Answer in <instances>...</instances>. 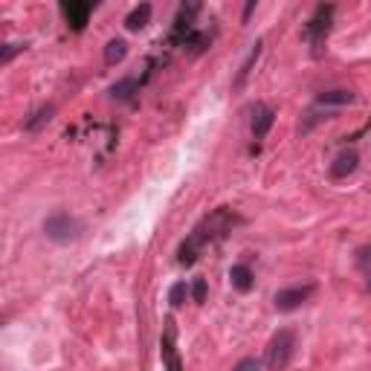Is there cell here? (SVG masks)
Here are the masks:
<instances>
[{"label": "cell", "mask_w": 371, "mask_h": 371, "mask_svg": "<svg viewBox=\"0 0 371 371\" xmlns=\"http://www.w3.org/2000/svg\"><path fill=\"white\" fill-rule=\"evenodd\" d=\"M314 290H316V284H296V287H284V290H279V293H276V299H273L276 311H281V314L296 311V307H302L307 299H311Z\"/></svg>", "instance_id": "cell-5"}, {"label": "cell", "mask_w": 371, "mask_h": 371, "mask_svg": "<svg viewBox=\"0 0 371 371\" xmlns=\"http://www.w3.org/2000/svg\"><path fill=\"white\" fill-rule=\"evenodd\" d=\"M192 299H194L197 305L206 302V279H194V284H192Z\"/></svg>", "instance_id": "cell-20"}, {"label": "cell", "mask_w": 371, "mask_h": 371, "mask_svg": "<svg viewBox=\"0 0 371 371\" xmlns=\"http://www.w3.org/2000/svg\"><path fill=\"white\" fill-rule=\"evenodd\" d=\"M261 49H264V41H255L253 49L246 53L244 64H241V70H238V76H235V81H232V90H235V93H238L244 84H246V79H250V73H253V67H255V61L261 58Z\"/></svg>", "instance_id": "cell-9"}, {"label": "cell", "mask_w": 371, "mask_h": 371, "mask_svg": "<svg viewBox=\"0 0 371 371\" xmlns=\"http://www.w3.org/2000/svg\"><path fill=\"white\" fill-rule=\"evenodd\" d=\"M229 281H232V287L238 290V293H250L253 284H255V276H253V270L246 267V264H235L229 270Z\"/></svg>", "instance_id": "cell-10"}, {"label": "cell", "mask_w": 371, "mask_h": 371, "mask_svg": "<svg viewBox=\"0 0 371 371\" xmlns=\"http://www.w3.org/2000/svg\"><path fill=\"white\" fill-rule=\"evenodd\" d=\"M148 21H151V3H148V0H142L140 6L131 9V15L125 18V27H128L131 32H140V29L148 27Z\"/></svg>", "instance_id": "cell-11"}, {"label": "cell", "mask_w": 371, "mask_h": 371, "mask_svg": "<svg viewBox=\"0 0 371 371\" xmlns=\"http://www.w3.org/2000/svg\"><path fill=\"white\" fill-rule=\"evenodd\" d=\"M175 325L168 322L166 333H163V363L171 368V371H180V360H177V348H175Z\"/></svg>", "instance_id": "cell-13"}, {"label": "cell", "mask_w": 371, "mask_h": 371, "mask_svg": "<svg viewBox=\"0 0 371 371\" xmlns=\"http://www.w3.org/2000/svg\"><path fill=\"white\" fill-rule=\"evenodd\" d=\"M61 12H64V18H67V27L73 32H81L90 21L93 3L90 0H61Z\"/></svg>", "instance_id": "cell-6"}, {"label": "cell", "mask_w": 371, "mask_h": 371, "mask_svg": "<svg viewBox=\"0 0 371 371\" xmlns=\"http://www.w3.org/2000/svg\"><path fill=\"white\" fill-rule=\"evenodd\" d=\"M90 3H93V9H96V6H99V3H102V0H90Z\"/></svg>", "instance_id": "cell-24"}, {"label": "cell", "mask_w": 371, "mask_h": 371, "mask_svg": "<svg viewBox=\"0 0 371 371\" xmlns=\"http://www.w3.org/2000/svg\"><path fill=\"white\" fill-rule=\"evenodd\" d=\"M186 296H189V287H186V281L171 284V290H168V302H171V307H183V305H186Z\"/></svg>", "instance_id": "cell-17"}, {"label": "cell", "mask_w": 371, "mask_h": 371, "mask_svg": "<svg viewBox=\"0 0 371 371\" xmlns=\"http://www.w3.org/2000/svg\"><path fill=\"white\" fill-rule=\"evenodd\" d=\"M81 232H84V224L79 218H73L67 212H58V215H49L44 220V235L53 244H73V241H79L81 238Z\"/></svg>", "instance_id": "cell-3"}, {"label": "cell", "mask_w": 371, "mask_h": 371, "mask_svg": "<svg viewBox=\"0 0 371 371\" xmlns=\"http://www.w3.org/2000/svg\"><path fill=\"white\" fill-rule=\"evenodd\" d=\"M296 354V331L281 328L276 331L267 342V354H264V366L267 368H287Z\"/></svg>", "instance_id": "cell-2"}, {"label": "cell", "mask_w": 371, "mask_h": 371, "mask_svg": "<svg viewBox=\"0 0 371 371\" xmlns=\"http://www.w3.org/2000/svg\"><path fill=\"white\" fill-rule=\"evenodd\" d=\"M53 116H55V107H53V105H44V107L35 110L32 119H27V125H23V128L35 133V131H41L44 125H49V122H53Z\"/></svg>", "instance_id": "cell-15"}, {"label": "cell", "mask_w": 371, "mask_h": 371, "mask_svg": "<svg viewBox=\"0 0 371 371\" xmlns=\"http://www.w3.org/2000/svg\"><path fill=\"white\" fill-rule=\"evenodd\" d=\"M273 122H276V110L267 105H258L253 116V140H264L270 128H273Z\"/></svg>", "instance_id": "cell-8"}, {"label": "cell", "mask_w": 371, "mask_h": 371, "mask_svg": "<svg viewBox=\"0 0 371 371\" xmlns=\"http://www.w3.org/2000/svg\"><path fill=\"white\" fill-rule=\"evenodd\" d=\"M331 21H333V6L331 3H319L316 6V15L305 23V41H311L314 47V55H322V44L328 38V32H331Z\"/></svg>", "instance_id": "cell-4"}, {"label": "cell", "mask_w": 371, "mask_h": 371, "mask_svg": "<svg viewBox=\"0 0 371 371\" xmlns=\"http://www.w3.org/2000/svg\"><path fill=\"white\" fill-rule=\"evenodd\" d=\"M357 166H360V154H357L354 148H348V151H342V154L331 163V177H333V180H345L348 175H354Z\"/></svg>", "instance_id": "cell-7"}, {"label": "cell", "mask_w": 371, "mask_h": 371, "mask_svg": "<svg viewBox=\"0 0 371 371\" xmlns=\"http://www.w3.org/2000/svg\"><path fill=\"white\" fill-rule=\"evenodd\" d=\"M354 261H357V267H360L366 276L371 273V244H368V246H360V250L354 253Z\"/></svg>", "instance_id": "cell-18"}, {"label": "cell", "mask_w": 371, "mask_h": 371, "mask_svg": "<svg viewBox=\"0 0 371 371\" xmlns=\"http://www.w3.org/2000/svg\"><path fill=\"white\" fill-rule=\"evenodd\" d=\"M137 93H140V79H133V76L119 79L114 88H110V99H116V102H131Z\"/></svg>", "instance_id": "cell-12"}, {"label": "cell", "mask_w": 371, "mask_h": 371, "mask_svg": "<svg viewBox=\"0 0 371 371\" xmlns=\"http://www.w3.org/2000/svg\"><path fill=\"white\" fill-rule=\"evenodd\" d=\"M354 99L357 96L351 90H322L316 96V105L319 107H340V105H351Z\"/></svg>", "instance_id": "cell-14"}, {"label": "cell", "mask_w": 371, "mask_h": 371, "mask_svg": "<svg viewBox=\"0 0 371 371\" xmlns=\"http://www.w3.org/2000/svg\"><path fill=\"white\" fill-rule=\"evenodd\" d=\"M255 6H258V0H246V3H244V12H241V21H244V23H250Z\"/></svg>", "instance_id": "cell-22"}, {"label": "cell", "mask_w": 371, "mask_h": 371, "mask_svg": "<svg viewBox=\"0 0 371 371\" xmlns=\"http://www.w3.org/2000/svg\"><path fill=\"white\" fill-rule=\"evenodd\" d=\"M238 215H232L229 209H215L209 218H203L201 224L194 227V232L186 238L183 244H180V250H177V261L183 264V267H192L194 261H197V253L203 250L206 244H212V241H218V238H224V235L238 224Z\"/></svg>", "instance_id": "cell-1"}, {"label": "cell", "mask_w": 371, "mask_h": 371, "mask_svg": "<svg viewBox=\"0 0 371 371\" xmlns=\"http://www.w3.org/2000/svg\"><path fill=\"white\" fill-rule=\"evenodd\" d=\"M264 363L261 360H255V357H246V360H241L238 366H235V371H250V368H261Z\"/></svg>", "instance_id": "cell-21"}, {"label": "cell", "mask_w": 371, "mask_h": 371, "mask_svg": "<svg viewBox=\"0 0 371 371\" xmlns=\"http://www.w3.org/2000/svg\"><path fill=\"white\" fill-rule=\"evenodd\" d=\"M366 287H368V293H371V273H368V279H366Z\"/></svg>", "instance_id": "cell-23"}, {"label": "cell", "mask_w": 371, "mask_h": 371, "mask_svg": "<svg viewBox=\"0 0 371 371\" xmlns=\"http://www.w3.org/2000/svg\"><path fill=\"white\" fill-rule=\"evenodd\" d=\"M128 55V44L122 41V38H114V41H107L105 47V61L107 64H119V61H125Z\"/></svg>", "instance_id": "cell-16"}, {"label": "cell", "mask_w": 371, "mask_h": 371, "mask_svg": "<svg viewBox=\"0 0 371 371\" xmlns=\"http://www.w3.org/2000/svg\"><path fill=\"white\" fill-rule=\"evenodd\" d=\"M18 53H23V44H3V53H0V64H9L12 58H15Z\"/></svg>", "instance_id": "cell-19"}]
</instances>
